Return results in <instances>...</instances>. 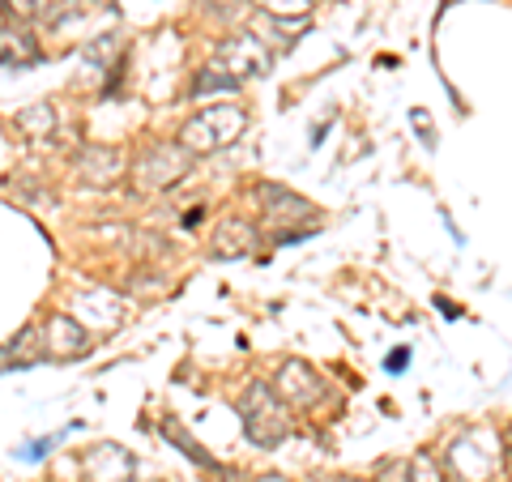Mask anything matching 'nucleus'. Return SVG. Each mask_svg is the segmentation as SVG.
<instances>
[{
  "instance_id": "nucleus-12",
  "label": "nucleus",
  "mask_w": 512,
  "mask_h": 482,
  "mask_svg": "<svg viewBox=\"0 0 512 482\" xmlns=\"http://www.w3.org/2000/svg\"><path fill=\"white\" fill-rule=\"evenodd\" d=\"M252 5L265 9L269 18H278V22H291V18H308L312 0H252Z\"/></svg>"
},
{
  "instance_id": "nucleus-19",
  "label": "nucleus",
  "mask_w": 512,
  "mask_h": 482,
  "mask_svg": "<svg viewBox=\"0 0 512 482\" xmlns=\"http://www.w3.org/2000/svg\"><path fill=\"white\" fill-rule=\"evenodd\" d=\"M52 444H56V440H39L35 448H26V453H22V457H30V461H39V457H43V453H47V448H52Z\"/></svg>"
},
{
  "instance_id": "nucleus-3",
  "label": "nucleus",
  "mask_w": 512,
  "mask_h": 482,
  "mask_svg": "<svg viewBox=\"0 0 512 482\" xmlns=\"http://www.w3.org/2000/svg\"><path fill=\"white\" fill-rule=\"evenodd\" d=\"M214 69L235 77V82H248V77H265L269 73V52L256 35H231L218 43Z\"/></svg>"
},
{
  "instance_id": "nucleus-17",
  "label": "nucleus",
  "mask_w": 512,
  "mask_h": 482,
  "mask_svg": "<svg viewBox=\"0 0 512 482\" xmlns=\"http://www.w3.org/2000/svg\"><path fill=\"white\" fill-rule=\"evenodd\" d=\"M5 13H9V18H35V13H39V0H5Z\"/></svg>"
},
{
  "instance_id": "nucleus-18",
  "label": "nucleus",
  "mask_w": 512,
  "mask_h": 482,
  "mask_svg": "<svg viewBox=\"0 0 512 482\" xmlns=\"http://www.w3.org/2000/svg\"><path fill=\"white\" fill-rule=\"evenodd\" d=\"M406 363H410V350H393V355L384 359V367H389V372H402Z\"/></svg>"
},
{
  "instance_id": "nucleus-7",
  "label": "nucleus",
  "mask_w": 512,
  "mask_h": 482,
  "mask_svg": "<svg viewBox=\"0 0 512 482\" xmlns=\"http://www.w3.org/2000/svg\"><path fill=\"white\" fill-rule=\"evenodd\" d=\"M128 470H133V461H128V453L116 444H99L86 457V474L94 482H128Z\"/></svg>"
},
{
  "instance_id": "nucleus-4",
  "label": "nucleus",
  "mask_w": 512,
  "mask_h": 482,
  "mask_svg": "<svg viewBox=\"0 0 512 482\" xmlns=\"http://www.w3.org/2000/svg\"><path fill=\"white\" fill-rule=\"evenodd\" d=\"M188 150L184 146H158L154 154H146V158H141V163H137V188H171L175 180H180V175L188 171Z\"/></svg>"
},
{
  "instance_id": "nucleus-16",
  "label": "nucleus",
  "mask_w": 512,
  "mask_h": 482,
  "mask_svg": "<svg viewBox=\"0 0 512 482\" xmlns=\"http://www.w3.org/2000/svg\"><path fill=\"white\" fill-rule=\"evenodd\" d=\"M163 431H167V436H175V448H184V453H188L192 461H201V465H210V457H205V453H201V448H197V444H192V436H180V431H175V423H167Z\"/></svg>"
},
{
  "instance_id": "nucleus-1",
  "label": "nucleus",
  "mask_w": 512,
  "mask_h": 482,
  "mask_svg": "<svg viewBox=\"0 0 512 482\" xmlns=\"http://www.w3.org/2000/svg\"><path fill=\"white\" fill-rule=\"evenodd\" d=\"M248 128V116H244V107H235V103H214V107H205L201 116H192L184 124V133H180V146L188 154H214L222 146H231V141L239 137Z\"/></svg>"
},
{
  "instance_id": "nucleus-9",
  "label": "nucleus",
  "mask_w": 512,
  "mask_h": 482,
  "mask_svg": "<svg viewBox=\"0 0 512 482\" xmlns=\"http://www.w3.org/2000/svg\"><path fill=\"white\" fill-rule=\"evenodd\" d=\"M261 201H274V205H265L269 218H312V205L278 184H261Z\"/></svg>"
},
{
  "instance_id": "nucleus-11",
  "label": "nucleus",
  "mask_w": 512,
  "mask_h": 482,
  "mask_svg": "<svg viewBox=\"0 0 512 482\" xmlns=\"http://www.w3.org/2000/svg\"><path fill=\"white\" fill-rule=\"evenodd\" d=\"M35 363H39L35 329H26L22 337H13L9 346H0V372H9V367H35Z\"/></svg>"
},
{
  "instance_id": "nucleus-14",
  "label": "nucleus",
  "mask_w": 512,
  "mask_h": 482,
  "mask_svg": "<svg viewBox=\"0 0 512 482\" xmlns=\"http://www.w3.org/2000/svg\"><path fill=\"white\" fill-rule=\"evenodd\" d=\"M235 86H239L235 77L218 73L214 64H210V69H205V73H197V77H192V94H205V90H235Z\"/></svg>"
},
{
  "instance_id": "nucleus-10",
  "label": "nucleus",
  "mask_w": 512,
  "mask_h": 482,
  "mask_svg": "<svg viewBox=\"0 0 512 482\" xmlns=\"http://www.w3.org/2000/svg\"><path fill=\"white\" fill-rule=\"evenodd\" d=\"M0 60H5L9 69L35 64L39 60V43L30 35H18V30H0Z\"/></svg>"
},
{
  "instance_id": "nucleus-8",
  "label": "nucleus",
  "mask_w": 512,
  "mask_h": 482,
  "mask_svg": "<svg viewBox=\"0 0 512 482\" xmlns=\"http://www.w3.org/2000/svg\"><path fill=\"white\" fill-rule=\"evenodd\" d=\"M256 231L248 227V222H222V227L214 231V256H222V261H235V256H244L252 248Z\"/></svg>"
},
{
  "instance_id": "nucleus-20",
  "label": "nucleus",
  "mask_w": 512,
  "mask_h": 482,
  "mask_svg": "<svg viewBox=\"0 0 512 482\" xmlns=\"http://www.w3.org/2000/svg\"><path fill=\"white\" fill-rule=\"evenodd\" d=\"M504 453H508V465H512V431H508V444H504Z\"/></svg>"
},
{
  "instance_id": "nucleus-2",
  "label": "nucleus",
  "mask_w": 512,
  "mask_h": 482,
  "mask_svg": "<svg viewBox=\"0 0 512 482\" xmlns=\"http://www.w3.org/2000/svg\"><path fill=\"white\" fill-rule=\"evenodd\" d=\"M244 427H248V440L261 444V448H278L286 436H291V414H286V401L269 389V384H252L244 406Z\"/></svg>"
},
{
  "instance_id": "nucleus-5",
  "label": "nucleus",
  "mask_w": 512,
  "mask_h": 482,
  "mask_svg": "<svg viewBox=\"0 0 512 482\" xmlns=\"http://www.w3.org/2000/svg\"><path fill=\"white\" fill-rule=\"evenodd\" d=\"M278 389H282V401H286V406H291V410H303V406H312V401L325 397V380L312 376V367H303V363H286V367H282Z\"/></svg>"
},
{
  "instance_id": "nucleus-6",
  "label": "nucleus",
  "mask_w": 512,
  "mask_h": 482,
  "mask_svg": "<svg viewBox=\"0 0 512 482\" xmlns=\"http://www.w3.org/2000/svg\"><path fill=\"white\" fill-rule=\"evenodd\" d=\"M43 333H47V350H52V355H60V359H73V355H86V350H90L86 329L73 325L69 316H52Z\"/></svg>"
},
{
  "instance_id": "nucleus-13",
  "label": "nucleus",
  "mask_w": 512,
  "mask_h": 482,
  "mask_svg": "<svg viewBox=\"0 0 512 482\" xmlns=\"http://www.w3.org/2000/svg\"><path fill=\"white\" fill-rule=\"evenodd\" d=\"M18 124L26 128L30 137H39V133H52V128H56V116H52V107H35V111H22Z\"/></svg>"
},
{
  "instance_id": "nucleus-15",
  "label": "nucleus",
  "mask_w": 512,
  "mask_h": 482,
  "mask_svg": "<svg viewBox=\"0 0 512 482\" xmlns=\"http://www.w3.org/2000/svg\"><path fill=\"white\" fill-rule=\"evenodd\" d=\"M410 482H444L440 470H436V461L431 457H414L410 461Z\"/></svg>"
}]
</instances>
